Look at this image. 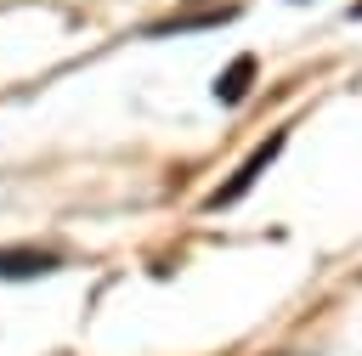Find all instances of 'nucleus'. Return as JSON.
I'll return each instance as SVG.
<instances>
[{
	"mask_svg": "<svg viewBox=\"0 0 362 356\" xmlns=\"http://www.w3.org/2000/svg\"><path fill=\"white\" fill-rule=\"evenodd\" d=\"M249 85H255V57L243 51V57H232V62H226V73L215 79V96H221L226 107H238V102L249 96Z\"/></svg>",
	"mask_w": 362,
	"mask_h": 356,
	"instance_id": "7ed1b4c3",
	"label": "nucleus"
},
{
	"mask_svg": "<svg viewBox=\"0 0 362 356\" xmlns=\"http://www.w3.org/2000/svg\"><path fill=\"white\" fill-rule=\"evenodd\" d=\"M62 260L51 249H0V277H45Z\"/></svg>",
	"mask_w": 362,
	"mask_h": 356,
	"instance_id": "f03ea898",
	"label": "nucleus"
},
{
	"mask_svg": "<svg viewBox=\"0 0 362 356\" xmlns=\"http://www.w3.org/2000/svg\"><path fill=\"white\" fill-rule=\"evenodd\" d=\"M351 17H362V0H356V6H351Z\"/></svg>",
	"mask_w": 362,
	"mask_h": 356,
	"instance_id": "39448f33",
	"label": "nucleus"
},
{
	"mask_svg": "<svg viewBox=\"0 0 362 356\" xmlns=\"http://www.w3.org/2000/svg\"><path fill=\"white\" fill-rule=\"evenodd\" d=\"M283 141H288V136H283V130H272V136H266V141H260V147H255V153L238 164V175H232L226 186H215V192H209V209H226V203H238V198H243V192L260 181V170H266V164L283 153Z\"/></svg>",
	"mask_w": 362,
	"mask_h": 356,
	"instance_id": "f257e3e1",
	"label": "nucleus"
},
{
	"mask_svg": "<svg viewBox=\"0 0 362 356\" xmlns=\"http://www.w3.org/2000/svg\"><path fill=\"white\" fill-rule=\"evenodd\" d=\"M232 23V6H209V11H187V17H170V23H153L147 34H187V28H221Z\"/></svg>",
	"mask_w": 362,
	"mask_h": 356,
	"instance_id": "20e7f679",
	"label": "nucleus"
}]
</instances>
